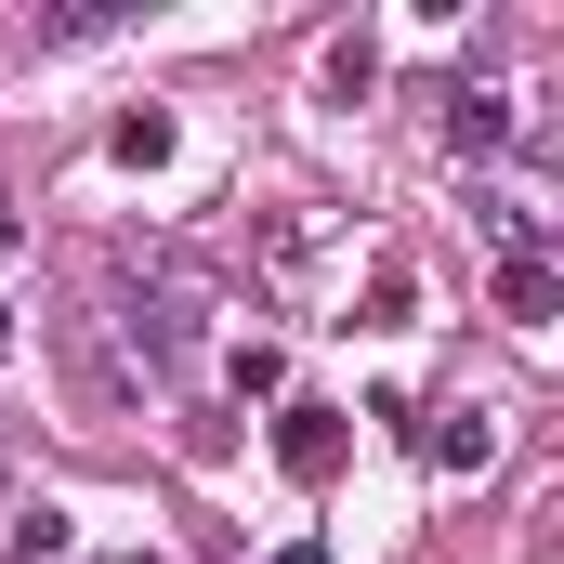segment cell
Listing matches in <instances>:
<instances>
[{"label":"cell","mask_w":564,"mask_h":564,"mask_svg":"<svg viewBox=\"0 0 564 564\" xmlns=\"http://www.w3.org/2000/svg\"><path fill=\"white\" fill-rule=\"evenodd\" d=\"M341 446H355L341 408H276V473H289V486H328V473H341Z\"/></svg>","instance_id":"obj_1"},{"label":"cell","mask_w":564,"mask_h":564,"mask_svg":"<svg viewBox=\"0 0 564 564\" xmlns=\"http://www.w3.org/2000/svg\"><path fill=\"white\" fill-rule=\"evenodd\" d=\"M512 132H525V119H512V93H499V79H473V93H446V144H459V158H499Z\"/></svg>","instance_id":"obj_2"},{"label":"cell","mask_w":564,"mask_h":564,"mask_svg":"<svg viewBox=\"0 0 564 564\" xmlns=\"http://www.w3.org/2000/svg\"><path fill=\"white\" fill-rule=\"evenodd\" d=\"M408 446H421L433 473H486V459H499V421H486V408H446V421H421Z\"/></svg>","instance_id":"obj_3"},{"label":"cell","mask_w":564,"mask_h":564,"mask_svg":"<svg viewBox=\"0 0 564 564\" xmlns=\"http://www.w3.org/2000/svg\"><path fill=\"white\" fill-rule=\"evenodd\" d=\"M552 302H564L552 250H512V263H499V315H512V328H552Z\"/></svg>","instance_id":"obj_4"},{"label":"cell","mask_w":564,"mask_h":564,"mask_svg":"<svg viewBox=\"0 0 564 564\" xmlns=\"http://www.w3.org/2000/svg\"><path fill=\"white\" fill-rule=\"evenodd\" d=\"M0 539H13L26 564H66L79 552V512H66V499H26V512H0Z\"/></svg>","instance_id":"obj_5"},{"label":"cell","mask_w":564,"mask_h":564,"mask_svg":"<svg viewBox=\"0 0 564 564\" xmlns=\"http://www.w3.org/2000/svg\"><path fill=\"white\" fill-rule=\"evenodd\" d=\"M106 144H119V171H171V144H184V132H171V106H119V132H106Z\"/></svg>","instance_id":"obj_6"},{"label":"cell","mask_w":564,"mask_h":564,"mask_svg":"<svg viewBox=\"0 0 564 564\" xmlns=\"http://www.w3.org/2000/svg\"><path fill=\"white\" fill-rule=\"evenodd\" d=\"M224 381H237V394H276V381H289V341H263V328L224 341Z\"/></svg>","instance_id":"obj_7"},{"label":"cell","mask_w":564,"mask_h":564,"mask_svg":"<svg viewBox=\"0 0 564 564\" xmlns=\"http://www.w3.org/2000/svg\"><path fill=\"white\" fill-rule=\"evenodd\" d=\"M368 79H381V53H368V26H355V40H328V93H341V106H355V93H368Z\"/></svg>","instance_id":"obj_8"},{"label":"cell","mask_w":564,"mask_h":564,"mask_svg":"<svg viewBox=\"0 0 564 564\" xmlns=\"http://www.w3.org/2000/svg\"><path fill=\"white\" fill-rule=\"evenodd\" d=\"M276 564H328V539H289V552H276Z\"/></svg>","instance_id":"obj_9"},{"label":"cell","mask_w":564,"mask_h":564,"mask_svg":"<svg viewBox=\"0 0 564 564\" xmlns=\"http://www.w3.org/2000/svg\"><path fill=\"white\" fill-rule=\"evenodd\" d=\"M0 355H13V302H0Z\"/></svg>","instance_id":"obj_10"},{"label":"cell","mask_w":564,"mask_h":564,"mask_svg":"<svg viewBox=\"0 0 564 564\" xmlns=\"http://www.w3.org/2000/svg\"><path fill=\"white\" fill-rule=\"evenodd\" d=\"M132 564H171V552H132Z\"/></svg>","instance_id":"obj_11"}]
</instances>
